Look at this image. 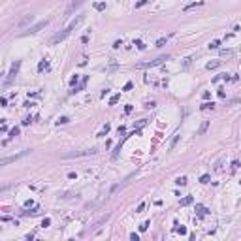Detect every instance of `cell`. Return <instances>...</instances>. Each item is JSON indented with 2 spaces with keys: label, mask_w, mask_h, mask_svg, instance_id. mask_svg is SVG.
I'll return each mask as SVG.
<instances>
[{
  "label": "cell",
  "mask_w": 241,
  "mask_h": 241,
  "mask_svg": "<svg viewBox=\"0 0 241 241\" xmlns=\"http://www.w3.org/2000/svg\"><path fill=\"white\" fill-rule=\"evenodd\" d=\"M81 21H83V15H79V17H77V19H74V21L72 23H70V25H68L66 26V28H64L62 30V32H59V34H55V36H53V38H51V45H57V43H60V42H64V40H66L68 38V36H70V34H72V30L74 28H76V26L77 25H79V23Z\"/></svg>",
  "instance_id": "1"
},
{
  "label": "cell",
  "mask_w": 241,
  "mask_h": 241,
  "mask_svg": "<svg viewBox=\"0 0 241 241\" xmlns=\"http://www.w3.org/2000/svg\"><path fill=\"white\" fill-rule=\"evenodd\" d=\"M169 59V55H160V57H157L155 60H147V62H140V64H136V68H153V66H158V64H162L164 60H168Z\"/></svg>",
  "instance_id": "2"
},
{
  "label": "cell",
  "mask_w": 241,
  "mask_h": 241,
  "mask_svg": "<svg viewBox=\"0 0 241 241\" xmlns=\"http://www.w3.org/2000/svg\"><path fill=\"white\" fill-rule=\"evenodd\" d=\"M96 155V149H90V151H74V153H64L62 158H81V157H92Z\"/></svg>",
  "instance_id": "3"
},
{
  "label": "cell",
  "mask_w": 241,
  "mask_h": 241,
  "mask_svg": "<svg viewBox=\"0 0 241 241\" xmlns=\"http://www.w3.org/2000/svg\"><path fill=\"white\" fill-rule=\"evenodd\" d=\"M19 68H21V60H15V62L11 64V68H9V72H8V77H6V81H4V85H6V87H8V85L11 83L13 79H15L17 72H19Z\"/></svg>",
  "instance_id": "4"
},
{
  "label": "cell",
  "mask_w": 241,
  "mask_h": 241,
  "mask_svg": "<svg viewBox=\"0 0 241 241\" xmlns=\"http://www.w3.org/2000/svg\"><path fill=\"white\" fill-rule=\"evenodd\" d=\"M32 21H34V15L32 13H26V15H23L21 19L15 23V28H25V26H28Z\"/></svg>",
  "instance_id": "5"
},
{
  "label": "cell",
  "mask_w": 241,
  "mask_h": 241,
  "mask_svg": "<svg viewBox=\"0 0 241 241\" xmlns=\"http://www.w3.org/2000/svg\"><path fill=\"white\" fill-rule=\"evenodd\" d=\"M47 19L45 21H40V23H36V25H32V26H28V28L25 30V32H23V36H26V34H34V32H38V30H42L43 26H47Z\"/></svg>",
  "instance_id": "6"
},
{
  "label": "cell",
  "mask_w": 241,
  "mask_h": 241,
  "mask_svg": "<svg viewBox=\"0 0 241 241\" xmlns=\"http://www.w3.org/2000/svg\"><path fill=\"white\" fill-rule=\"evenodd\" d=\"M26 153H30V151H23V153H17V155H13V157H6V158H2V160H0V166H8L9 162H15L17 158L25 157Z\"/></svg>",
  "instance_id": "7"
},
{
  "label": "cell",
  "mask_w": 241,
  "mask_h": 241,
  "mask_svg": "<svg viewBox=\"0 0 241 241\" xmlns=\"http://www.w3.org/2000/svg\"><path fill=\"white\" fill-rule=\"evenodd\" d=\"M83 2H85V0H72V4L68 6V9H66V15H70V13L76 11L79 6H83Z\"/></svg>",
  "instance_id": "8"
},
{
  "label": "cell",
  "mask_w": 241,
  "mask_h": 241,
  "mask_svg": "<svg viewBox=\"0 0 241 241\" xmlns=\"http://www.w3.org/2000/svg\"><path fill=\"white\" fill-rule=\"evenodd\" d=\"M196 211H198V217H205V215H207V209H205V207H203V205H200V203H198V205H196Z\"/></svg>",
  "instance_id": "9"
},
{
  "label": "cell",
  "mask_w": 241,
  "mask_h": 241,
  "mask_svg": "<svg viewBox=\"0 0 241 241\" xmlns=\"http://www.w3.org/2000/svg\"><path fill=\"white\" fill-rule=\"evenodd\" d=\"M213 107H215V104H213V102H205V104H202V106H200V109H202V111H209V109H213Z\"/></svg>",
  "instance_id": "10"
},
{
  "label": "cell",
  "mask_w": 241,
  "mask_h": 241,
  "mask_svg": "<svg viewBox=\"0 0 241 241\" xmlns=\"http://www.w3.org/2000/svg\"><path fill=\"white\" fill-rule=\"evenodd\" d=\"M207 128H209V121H203L202 126H200V130H198V134H205V132H207Z\"/></svg>",
  "instance_id": "11"
},
{
  "label": "cell",
  "mask_w": 241,
  "mask_h": 241,
  "mask_svg": "<svg viewBox=\"0 0 241 241\" xmlns=\"http://www.w3.org/2000/svg\"><path fill=\"white\" fill-rule=\"evenodd\" d=\"M43 70H49V62H47V60H42V62L38 64V72H43Z\"/></svg>",
  "instance_id": "12"
},
{
  "label": "cell",
  "mask_w": 241,
  "mask_h": 241,
  "mask_svg": "<svg viewBox=\"0 0 241 241\" xmlns=\"http://www.w3.org/2000/svg\"><path fill=\"white\" fill-rule=\"evenodd\" d=\"M200 6H203V0H198V2H194V4H188L185 9L188 11V9H192V8H200Z\"/></svg>",
  "instance_id": "13"
},
{
  "label": "cell",
  "mask_w": 241,
  "mask_h": 241,
  "mask_svg": "<svg viewBox=\"0 0 241 241\" xmlns=\"http://www.w3.org/2000/svg\"><path fill=\"white\" fill-rule=\"evenodd\" d=\"M192 202H194V198H192V196H186V198L181 200V205H190Z\"/></svg>",
  "instance_id": "14"
},
{
  "label": "cell",
  "mask_w": 241,
  "mask_h": 241,
  "mask_svg": "<svg viewBox=\"0 0 241 241\" xmlns=\"http://www.w3.org/2000/svg\"><path fill=\"white\" fill-rule=\"evenodd\" d=\"M119 100H121V94H113V96L109 98V106H115Z\"/></svg>",
  "instance_id": "15"
},
{
  "label": "cell",
  "mask_w": 241,
  "mask_h": 241,
  "mask_svg": "<svg viewBox=\"0 0 241 241\" xmlns=\"http://www.w3.org/2000/svg\"><path fill=\"white\" fill-rule=\"evenodd\" d=\"M179 138H181V136H179V134H175V136H173V140H171V143H169V149H171V151H173V149H175V145H177Z\"/></svg>",
  "instance_id": "16"
},
{
  "label": "cell",
  "mask_w": 241,
  "mask_h": 241,
  "mask_svg": "<svg viewBox=\"0 0 241 241\" xmlns=\"http://www.w3.org/2000/svg\"><path fill=\"white\" fill-rule=\"evenodd\" d=\"M19 132H21V130H19V126H13L11 130H9V138H17V136H19Z\"/></svg>",
  "instance_id": "17"
},
{
  "label": "cell",
  "mask_w": 241,
  "mask_h": 241,
  "mask_svg": "<svg viewBox=\"0 0 241 241\" xmlns=\"http://www.w3.org/2000/svg\"><path fill=\"white\" fill-rule=\"evenodd\" d=\"M219 66H220V60H213V62L207 64V70H215V68H219Z\"/></svg>",
  "instance_id": "18"
},
{
  "label": "cell",
  "mask_w": 241,
  "mask_h": 241,
  "mask_svg": "<svg viewBox=\"0 0 241 241\" xmlns=\"http://www.w3.org/2000/svg\"><path fill=\"white\" fill-rule=\"evenodd\" d=\"M220 47V40H215V42L209 43V49H219Z\"/></svg>",
  "instance_id": "19"
},
{
  "label": "cell",
  "mask_w": 241,
  "mask_h": 241,
  "mask_svg": "<svg viewBox=\"0 0 241 241\" xmlns=\"http://www.w3.org/2000/svg\"><path fill=\"white\" fill-rule=\"evenodd\" d=\"M175 183H177V185H181V186H185V185H186V177H177V179H175Z\"/></svg>",
  "instance_id": "20"
},
{
  "label": "cell",
  "mask_w": 241,
  "mask_h": 241,
  "mask_svg": "<svg viewBox=\"0 0 241 241\" xmlns=\"http://www.w3.org/2000/svg\"><path fill=\"white\" fill-rule=\"evenodd\" d=\"M94 8H96L98 11H102V9H106V4H104V2H98V4H94Z\"/></svg>",
  "instance_id": "21"
},
{
  "label": "cell",
  "mask_w": 241,
  "mask_h": 241,
  "mask_svg": "<svg viewBox=\"0 0 241 241\" xmlns=\"http://www.w3.org/2000/svg\"><path fill=\"white\" fill-rule=\"evenodd\" d=\"M177 228H175V232H179V234H186V228L185 226H179V224H175Z\"/></svg>",
  "instance_id": "22"
},
{
  "label": "cell",
  "mask_w": 241,
  "mask_h": 241,
  "mask_svg": "<svg viewBox=\"0 0 241 241\" xmlns=\"http://www.w3.org/2000/svg\"><path fill=\"white\" fill-rule=\"evenodd\" d=\"M134 45H138V49H145V45H143V42H141V40H136Z\"/></svg>",
  "instance_id": "23"
},
{
  "label": "cell",
  "mask_w": 241,
  "mask_h": 241,
  "mask_svg": "<svg viewBox=\"0 0 241 241\" xmlns=\"http://www.w3.org/2000/svg\"><path fill=\"white\" fill-rule=\"evenodd\" d=\"M209 179H211V177L205 173V175H202V177H200V183H209Z\"/></svg>",
  "instance_id": "24"
},
{
  "label": "cell",
  "mask_w": 241,
  "mask_h": 241,
  "mask_svg": "<svg viewBox=\"0 0 241 241\" xmlns=\"http://www.w3.org/2000/svg\"><path fill=\"white\" fill-rule=\"evenodd\" d=\"M239 166H241V164H239V160H234V162H232V171H236Z\"/></svg>",
  "instance_id": "25"
},
{
  "label": "cell",
  "mask_w": 241,
  "mask_h": 241,
  "mask_svg": "<svg viewBox=\"0 0 241 241\" xmlns=\"http://www.w3.org/2000/svg\"><path fill=\"white\" fill-rule=\"evenodd\" d=\"M166 42H168V38H160V40L157 42V47H162V45H164Z\"/></svg>",
  "instance_id": "26"
},
{
  "label": "cell",
  "mask_w": 241,
  "mask_h": 241,
  "mask_svg": "<svg viewBox=\"0 0 241 241\" xmlns=\"http://www.w3.org/2000/svg\"><path fill=\"white\" fill-rule=\"evenodd\" d=\"M68 121H70V119H68V117H60L59 121H57V123H59V124H66Z\"/></svg>",
  "instance_id": "27"
},
{
  "label": "cell",
  "mask_w": 241,
  "mask_h": 241,
  "mask_svg": "<svg viewBox=\"0 0 241 241\" xmlns=\"http://www.w3.org/2000/svg\"><path fill=\"white\" fill-rule=\"evenodd\" d=\"M109 128H111V126H109V124H106V126H104V130H102V132H100V136H106V134H107V132H109Z\"/></svg>",
  "instance_id": "28"
},
{
  "label": "cell",
  "mask_w": 241,
  "mask_h": 241,
  "mask_svg": "<svg viewBox=\"0 0 241 241\" xmlns=\"http://www.w3.org/2000/svg\"><path fill=\"white\" fill-rule=\"evenodd\" d=\"M130 239H132V241H140V236L134 232V234H130Z\"/></svg>",
  "instance_id": "29"
},
{
  "label": "cell",
  "mask_w": 241,
  "mask_h": 241,
  "mask_svg": "<svg viewBox=\"0 0 241 241\" xmlns=\"http://www.w3.org/2000/svg\"><path fill=\"white\" fill-rule=\"evenodd\" d=\"M145 209V203H140V205H138V209H136V213H141Z\"/></svg>",
  "instance_id": "30"
},
{
  "label": "cell",
  "mask_w": 241,
  "mask_h": 241,
  "mask_svg": "<svg viewBox=\"0 0 241 241\" xmlns=\"http://www.w3.org/2000/svg\"><path fill=\"white\" fill-rule=\"evenodd\" d=\"M49 224H51V220H49V219H43V222H42V226H43V228H47Z\"/></svg>",
  "instance_id": "31"
},
{
  "label": "cell",
  "mask_w": 241,
  "mask_h": 241,
  "mask_svg": "<svg viewBox=\"0 0 241 241\" xmlns=\"http://www.w3.org/2000/svg\"><path fill=\"white\" fill-rule=\"evenodd\" d=\"M147 228H149V222H143V224L140 226V230H141V232H145V230H147Z\"/></svg>",
  "instance_id": "32"
},
{
  "label": "cell",
  "mask_w": 241,
  "mask_h": 241,
  "mask_svg": "<svg viewBox=\"0 0 241 241\" xmlns=\"http://www.w3.org/2000/svg\"><path fill=\"white\" fill-rule=\"evenodd\" d=\"M145 4H147V0H140V2L136 4V8H141V6H145Z\"/></svg>",
  "instance_id": "33"
},
{
  "label": "cell",
  "mask_w": 241,
  "mask_h": 241,
  "mask_svg": "<svg viewBox=\"0 0 241 241\" xmlns=\"http://www.w3.org/2000/svg\"><path fill=\"white\" fill-rule=\"evenodd\" d=\"M121 45H123V42H115V43H113V49H119Z\"/></svg>",
  "instance_id": "34"
},
{
  "label": "cell",
  "mask_w": 241,
  "mask_h": 241,
  "mask_svg": "<svg viewBox=\"0 0 241 241\" xmlns=\"http://www.w3.org/2000/svg\"><path fill=\"white\" fill-rule=\"evenodd\" d=\"M219 96H220V98H224V96H226V92H224V89H219Z\"/></svg>",
  "instance_id": "35"
},
{
  "label": "cell",
  "mask_w": 241,
  "mask_h": 241,
  "mask_svg": "<svg viewBox=\"0 0 241 241\" xmlns=\"http://www.w3.org/2000/svg\"><path fill=\"white\" fill-rule=\"evenodd\" d=\"M0 106H8V100L6 98H0Z\"/></svg>",
  "instance_id": "36"
},
{
  "label": "cell",
  "mask_w": 241,
  "mask_h": 241,
  "mask_svg": "<svg viewBox=\"0 0 241 241\" xmlns=\"http://www.w3.org/2000/svg\"><path fill=\"white\" fill-rule=\"evenodd\" d=\"M77 83V76L76 77H72V79H70V85H72V87H74V85H76Z\"/></svg>",
  "instance_id": "37"
},
{
  "label": "cell",
  "mask_w": 241,
  "mask_h": 241,
  "mask_svg": "<svg viewBox=\"0 0 241 241\" xmlns=\"http://www.w3.org/2000/svg\"><path fill=\"white\" fill-rule=\"evenodd\" d=\"M30 123H32V121H30V117H26L25 121H23V124H25V126H26V124H30Z\"/></svg>",
  "instance_id": "38"
},
{
  "label": "cell",
  "mask_w": 241,
  "mask_h": 241,
  "mask_svg": "<svg viewBox=\"0 0 241 241\" xmlns=\"http://www.w3.org/2000/svg\"><path fill=\"white\" fill-rule=\"evenodd\" d=\"M132 89V83H126V85H124V89L123 90H130Z\"/></svg>",
  "instance_id": "39"
}]
</instances>
